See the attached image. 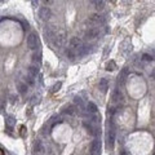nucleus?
I'll return each mask as SVG.
<instances>
[{"label":"nucleus","mask_w":155,"mask_h":155,"mask_svg":"<svg viewBox=\"0 0 155 155\" xmlns=\"http://www.w3.org/2000/svg\"><path fill=\"white\" fill-rule=\"evenodd\" d=\"M87 23L90 27H96V26H101L105 23V17L101 14H92L89 17V19L87 21Z\"/></svg>","instance_id":"1"},{"label":"nucleus","mask_w":155,"mask_h":155,"mask_svg":"<svg viewBox=\"0 0 155 155\" xmlns=\"http://www.w3.org/2000/svg\"><path fill=\"white\" fill-rule=\"evenodd\" d=\"M115 138H116V131H115V128H114L113 124H111L109 132H107V146H109L110 149H113V147H114Z\"/></svg>","instance_id":"2"},{"label":"nucleus","mask_w":155,"mask_h":155,"mask_svg":"<svg viewBox=\"0 0 155 155\" xmlns=\"http://www.w3.org/2000/svg\"><path fill=\"white\" fill-rule=\"evenodd\" d=\"M39 44V40H38V35L35 32H31L27 36V47L30 49H36V47Z\"/></svg>","instance_id":"3"},{"label":"nucleus","mask_w":155,"mask_h":155,"mask_svg":"<svg viewBox=\"0 0 155 155\" xmlns=\"http://www.w3.org/2000/svg\"><path fill=\"white\" fill-rule=\"evenodd\" d=\"M39 18L42 19V21H48L50 18V16H52V12H50V9L48 6H42V8L39 9Z\"/></svg>","instance_id":"4"},{"label":"nucleus","mask_w":155,"mask_h":155,"mask_svg":"<svg viewBox=\"0 0 155 155\" xmlns=\"http://www.w3.org/2000/svg\"><path fill=\"white\" fill-rule=\"evenodd\" d=\"M66 42V32L65 31H61L60 34H57L56 35V40H55V45L56 48H62L63 44H65Z\"/></svg>","instance_id":"5"},{"label":"nucleus","mask_w":155,"mask_h":155,"mask_svg":"<svg viewBox=\"0 0 155 155\" xmlns=\"http://www.w3.org/2000/svg\"><path fill=\"white\" fill-rule=\"evenodd\" d=\"M98 35H100V31L97 27H89L85 31V39L87 40H94V39L98 38Z\"/></svg>","instance_id":"6"},{"label":"nucleus","mask_w":155,"mask_h":155,"mask_svg":"<svg viewBox=\"0 0 155 155\" xmlns=\"http://www.w3.org/2000/svg\"><path fill=\"white\" fill-rule=\"evenodd\" d=\"M82 45H83L82 39H79L78 36H74V38H71V40H70V48L74 49L75 52H78V50L82 48ZM76 55H78V53H76Z\"/></svg>","instance_id":"7"},{"label":"nucleus","mask_w":155,"mask_h":155,"mask_svg":"<svg viewBox=\"0 0 155 155\" xmlns=\"http://www.w3.org/2000/svg\"><path fill=\"white\" fill-rule=\"evenodd\" d=\"M101 153V142L100 140H93L90 144V155H100Z\"/></svg>","instance_id":"8"},{"label":"nucleus","mask_w":155,"mask_h":155,"mask_svg":"<svg viewBox=\"0 0 155 155\" xmlns=\"http://www.w3.org/2000/svg\"><path fill=\"white\" fill-rule=\"evenodd\" d=\"M131 50H132V43H131L129 39H126V40L123 42V44H122V52H123V55H124V56L129 55Z\"/></svg>","instance_id":"9"},{"label":"nucleus","mask_w":155,"mask_h":155,"mask_svg":"<svg viewBox=\"0 0 155 155\" xmlns=\"http://www.w3.org/2000/svg\"><path fill=\"white\" fill-rule=\"evenodd\" d=\"M56 35H57V34H56V31H55V29H53V27L48 26V27L44 29V38H45V40H52Z\"/></svg>","instance_id":"10"},{"label":"nucleus","mask_w":155,"mask_h":155,"mask_svg":"<svg viewBox=\"0 0 155 155\" xmlns=\"http://www.w3.org/2000/svg\"><path fill=\"white\" fill-rule=\"evenodd\" d=\"M83 126H84V128L87 129V132H88L89 134H92V136H96L97 132H100V131H96V128L93 127V124L90 123V122H84Z\"/></svg>","instance_id":"11"},{"label":"nucleus","mask_w":155,"mask_h":155,"mask_svg":"<svg viewBox=\"0 0 155 155\" xmlns=\"http://www.w3.org/2000/svg\"><path fill=\"white\" fill-rule=\"evenodd\" d=\"M92 52V45H88V44H85V45H82V48H80L79 50H78V56H85V55H88V53Z\"/></svg>","instance_id":"12"},{"label":"nucleus","mask_w":155,"mask_h":155,"mask_svg":"<svg viewBox=\"0 0 155 155\" xmlns=\"http://www.w3.org/2000/svg\"><path fill=\"white\" fill-rule=\"evenodd\" d=\"M107 88H109V80L106 79V78H102V79L100 80V89H101V92H103L105 93Z\"/></svg>","instance_id":"13"},{"label":"nucleus","mask_w":155,"mask_h":155,"mask_svg":"<svg viewBox=\"0 0 155 155\" xmlns=\"http://www.w3.org/2000/svg\"><path fill=\"white\" fill-rule=\"evenodd\" d=\"M87 111H88L89 114H96L97 111H98V107H97L96 103L88 102V103H87Z\"/></svg>","instance_id":"14"},{"label":"nucleus","mask_w":155,"mask_h":155,"mask_svg":"<svg viewBox=\"0 0 155 155\" xmlns=\"http://www.w3.org/2000/svg\"><path fill=\"white\" fill-rule=\"evenodd\" d=\"M113 98H114V102H122V101H123V94L120 93L119 89H115V90H114Z\"/></svg>","instance_id":"15"},{"label":"nucleus","mask_w":155,"mask_h":155,"mask_svg":"<svg viewBox=\"0 0 155 155\" xmlns=\"http://www.w3.org/2000/svg\"><path fill=\"white\" fill-rule=\"evenodd\" d=\"M17 89H18V92L19 93H26L27 92V84L26 83H21V82H18L17 83Z\"/></svg>","instance_id":"16"},{"label":"nucleus","mask_w":155,"mask_h":155,"mask_svg":"<svg viewBox=\"0 0 155 155\" xmlns=\"http://www.w3.org/2000/svg\"><path fill=\"white\" fill-rule=\"evenodd\" d=\"M29 74L30 75H32L34 78H35L36 75L39 74V67H38V65H31L29 67Z\"/></svg>","instance_id":"17"},{"label":"nucleus","mask_w":155,"mask_h":155,"mask_svg":"<svg viewBox=\"0 0 155 155\" xmlns=\"http://www.w3.org/2000/svg\"><path fill=\"white\" fill-rule=\"evenodd\" d=\"M66 56H67V58L69 60H71V61H74L75 60V57H76V52L74 49H71V48H69L66 50Z\"/></svg>","instance_id":"18"},{"label":"nucleus","mask_w":155,"mask_h":155,"mask_svg":"<svg viewBox=\"0 0 155 155\" xmlns=\"http://www.w3.org/2000/svg\"><path fill=\"white\" fill-rule=\"evenodd\" d=\"M92 4H93V6L97 9V11H101V9L103 8V0H93Z\"/></svg>","instance_id":"19"},{"label":"nucleus","mask_w":155,"mask_h":155,"mask_svg":"<svg viewBox=\"0 0 155 155\" xmlns=\"http://www.w3.org/2000/svg\"><path fill=\"white\" fill-rule=\"evenodd\" d=\"M5 123H6V126H8V127H13V126L16 124V119H14V118H13L12 115H9V116L5 119Z\"/></svg>","instance_id":"20"},{"label":"nucleus","mask_w":155,"mask_h":155,"mask_svg":"<svg viewBox=\"0 0 155 155\" xmlns=\"http://www.w3.org/2000/svg\"><path fill=\"white\" fill-rule=\"evenodd\" d=\"M115 67H116V65H115V62L114 61H109L106 63V70L107 71H113V70H115Z\"/></svg>","instance_id":"21"},{"label":"nucleus","mask_w":155,"mask_h":155,"mask_svg":"<svg viewBox=\"0 0 155 155\" xmlns=\"http://www.w3.org/2000/svg\"><path fill=\"white\" fill-rule=\"evenodd\" d=\"M127 75H128V70L127 69H123L122 70V72H120V83H124L126 82V78H127Z\"/></svg>","instance_id":"22"},{"label":"nucleus","mask_w":155,"mask_h":155,"mask_svg":"<svg viewBox=\"0 0 155 155\" xmlns=\"http://www.w3.org/2000/svg\"><path fill=\"white\" fill-rule=\"evenodd\" d=\"M25 80H26V84H29V85H34V84H35V79H34V76L30 75V74H27Z\"/></svg>","instance_id":"23"},{"label":"nucleus","mask_w":155,"mask_h":155,"mask_svg":"<svg viewBox=\"0 0 155 155\" xmlns=\"http://www.w3.org/2000/svg\"><path fill=\"white\" fill-rule=\"evenodd\" d=\"M63 114H67V115H74L75 114V110H74L72 106H67L65 110H63Z\"/></svg>","instance_id":"24"},{"label":"nucleus","mask_w":155,"mask_h":155,"mask_svg":"<svg viewBox=\"0 0 155 155\" xmlns=\"http://www.w3.org/2000/svg\"><path fill=\"white\" fill-rule=\"evenodd\" d=\"M74 103H75L76 106H79V107H84V102H83V100L80 98V97H75V98H74Z\"/></svg>","instance_id":"25"},{"label":"nucleus","mask_w":155,"mask_h":155,"mask_svg":"<svg viewBox=\"0 0 155 155\" xmlns=\"http://www.w3.org/2000/svg\"><path fill=\"white\" fill-rule=\"evenodd\" d=\"M142 61H145V62H151V61H153V57H151L150 55H146V53H145V55L142 56Z\"/></svg>","instance_id":"26"},{"label":"nucleus","mask_w":155,"mask_h":155,"mask_svg":"<svg viewBox=\"0 0 155 155\" xmlns=\"http://www.w3.org/2000/svg\"><path fill=\"white\" fill-rule=\"evenodd\" d=\"M61 85H62V83H61V82H58L57 84H55V85L52 87V92H57V90L61 88Z\"/></svg>","instance_id":"27"},{"label":"nucleus","mask_w":155,"mask_h":155,"mask_svg":"<svg viewBox=\"0 0 155 155\" xmlns=\"http://www.w3.org/2000/svg\"><path fill=\"white\" fill-rule=\"evenodd\" d=\"M40 60H42V58H40V55H34V56H32V61H34V62L40 63Z\"/></svg>","instance_id":"28"},{"label":"nucleus","mask_w":155,"mask_h":155,"mask_svg":"<svg viewBox=\"0 0 155 155\" xmlns=\"http://www.w3.org/2000/svg\"><path fill=\"white\" fill-rule=\"evenodd\" d=\"M35 151H42V142H40V141H36V144H35Z\"/></svg>","instance_id":"29"},{"label":"nucleus","mask_w":155,"mask_h":155,"mask_svg":"<svg viewBox=\"0 0 155 155\" xmlns=\"http://www.w3.org/2000/svg\"><path fill=\"white\" fill-rule=\"evenodd\" d=\"M92 123H100V116L93 115L92 116Z\"/></svg>","instance_id":"30"},{"label":"nucleus","mask_w":155,"mask_h":155,"mask_svg":"<svg viewBox=\"0 0 155 155\" xmlns=\"http://www.w3.org/2000/svg\"><path fill=\"white\" fill-rule=\"evenodd\" d=\"M32 5H34V6L38 5V0H32Z\"/></svg>","instance_id":"31"},{"label":"nucleus","mask_w":155,"mask_h":155,"mask_svg":"<svg viewBox=\"0 0 155 155\" xmlns=\"http://www.w3.org/2000/svg\"><path fill=\"white\" fill-rule=\"evenodd\" d=\"M111 1H115V0H111Z\"/></svg>","instance_id":"32"},{"label":"nucleus","mask_w":155,"mask_h":155,"mask_svg":"<svg viewBox=\"0 0 155 155\" xmlns=\"http://www.w3.org/2000/svg\"><path fill=\"white\" fill-rule=\"evenodd\" d=\"M89 1H93V0H89Z\"/></svg>","instance_id":"33"},{"label":"nucleus","mask_w":155,"mask_h":155,"mask_svg":"<svg viewBox=\"0 0 155 155\" xmlns=\"http://www.w3.org/2000/svg\"><path fill=\"white\" fill-rule=\"evenodd\" d=\"M0 1H3V0H0Z\"/></svg>","instance_id":"34"}]
</instances>
